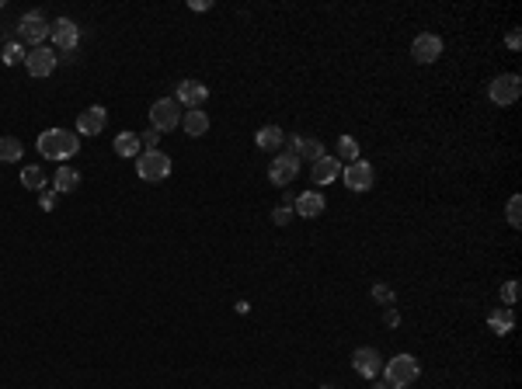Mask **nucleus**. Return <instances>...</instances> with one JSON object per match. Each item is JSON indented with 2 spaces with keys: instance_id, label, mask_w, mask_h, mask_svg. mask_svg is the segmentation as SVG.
<instances>
[{
  "instance_id": "obj_1",
  "label": "nucleus",
  "mask_w": 522,
  "mask_h": 389,
  "mask_svg": "<svg viewBox=\"0 0 522 389\" xmlns=\"http://www.w3.org/2000/svg\"><path fill=\"white\" fill-rule=\"evenodd\" d=\"M77 150H80V136L77 132H70V129H46L42 136H39V153L46 157V160H70V157H77Z\"/></svg>"
},
{
  "instance_id": "obj_2",
  "label": "nucleus",
  "mask_w": 522,
  "mask_h": 389,
  "mask_svg": "<svg viewBox=\"0 0 522 389\" xmlns=\"http://www.w3.org/2000/svg\"><path fill=\"white\" fill-rule=\"evenodd\" d=\"M383 376H387V383L394 389H404V386H411V383H418L421 365H418L414 355H397V358L383 362Z\"/></svg>"
},
{
  "instance_id": "obj_3",
  "label": "nucleus",
  "mask_w": 522,
  "mask_h": 389,
  "mask_svg": "<svg viewBox=\"0 0 522 389\" xmlns=\"http://www.w3.org/2000/svg\"><path fill=\"white\" fill-rule=\"evenodd\" d=\"M46 39H49V21H46V14H42V11L21 14V21H18V42H21V46L28 42L32 49H39Z\"/></svg>"
},
{
  "instance_id": "obj_4",
  "label": "nucleus",
  "mask_w": 522,
  "mask_h": 389,
  "mask_svg": "<svg viewBox=\"0 0 522 389\" xmlns=\"http://www.w3.org/2000/svg\"><path fill=\"white\" fill-rule=\"evenodd\" d=\"M181 115H185V108H181L174 98H157V101L150 105V125L164 136V132H171V129L181 125Z\"/></svg>"
},
{
  "instance_id": "obj_5",
  "label": "nucleus",
  "mask_w": 522,
  "mask_h": 389,
  "mask_svg": "<svg viewBox=\"0 0 522 389\" xmlns=\"http://www.w3.org/2000/svg\"><path fill=\"white\" fill-rule=\"evenodd\" d=\"M136 174H139L143 181H164V177L171 174V157L161 153V150H143V153L136 157Z\"/></svg>"
},
{
  "instance_id": "obj_6",
  "label": "nucleus",
  "mask_w": 522,
  "mask_h": 389,
  "mask_svg": "<svg viewBox=\"0 0 522 389\" xmlns=\"http://www.w3.org/2000/svg\"><path fill=\"white\" fill-rule=\"evenodd\" d=\"M487 94H491V101L495 105H516L522 94V80L516 77V73H502V77H495L491 84H487Z\"/></svg>"
},
{
  "instance_id": "obj_7",
  "label": "nucleus",
  "mask_w": 522,
  "mask_h": 389,
  "mask_svg": "<svg viewBox=\"0 0 522 389\" xmlns=\"http://www.w3.org/2000/svg\"><path fill=\"white\" fill-rule=\"evenodd\" d=\"M299 167H303V160L296 157V153H286V150H279V157L268 164V181L272 184H279V188H286L292 177L299 174Z\"/></svg>"
},
{
  "instance_id": "obj_8",
  "label": "nucleus",
  "mask_w": 522,
  "mask_h": 389,
  "mask_svg": "<svg viewBox=\"0 0 522 389\" xmlns=\"http://www.w3.org/2000/svg\"><path fill=\"white\" fill-rule=\"evenodd\" d=\"M342 177H345L348 191L362 195V191H369V188H373V177H376V174H373V164H369V160H362V157H359V160H352V164L342 170Z\"/></svg>"
},
{
  "instance_id": "obj_9",
  "label": "nucleus",
  "mask_w": 522,
  "mask_h": 389,
  "mask_svg": "<svg viewBox=\"0 0 522 389\" xmlns=\"http://www.w3.org/2000/svg\"><path fill=\"white\" fill-rule=\"evenodd\" d=\"M352 369L362 379H376V376H383V355L376 347H355L352 351Z\"/></svg>"
},
{
  "instance_id": "obj_10",
  "label": "nucleus",
  "mask_w": 522,
  "mask_h": 389,
  "mask_svg": "<svg viewBox=\"0 0 522 389\" xmlns=\"http://www.w3.org/2000/svg\"><path fill=\"white\" fill-rule=\"evenodd\" d=\"M49 39L56 42V49L73 53V49H77V42H80V28H77V21H73V18H56V21L49 25Z\"/></svg>"
},
{
  "instance_id": "obj_11",
  "label": "nucleus",
  "mask_w": 522,
  "mask_h": 389,
  "mask_svg": "<svg viewBox=\"0 0 522 389\" xmlns=\"http://www.w3.org/2000/svg\"><path fill=\"white\" fill-rule=\"evenodd\" d=\"M446 49V42L435 35V32H421L414 42H411V56H414V63H435L439 56Z\"/></svg>"
},
{
  "instance_id": "obj_12",
  "label": "nucleus",
  "mask_w": 522,
  "mask_h": 389,
  "mask_svg": "<svg viewBox=\"0 0 522 389\" xmlns=\"http://www.w3.org/2000/svg\"><path fill=\"white\" fill-rule=\"evenodd\" d=\"M174 101H178L185 111H188V108H202V105L209 101V87H206V84H199V80H181V84H178Z\"/></svg>"
},
{
  "instance_id": "obj_13",
  "label": "nucleus",
  "mask_w": 522,
  "mask_h": 389,
  "mask_svg": "<svg viewBox=\"0 0 522 389\" xmlns=\"http://www.w3.org/2000/svg\"><path fill=\"white\" fill-rule=\"evenodd\" d=\"M25 66H28V73H32V77H49V73L56 70V53H53L49 46L28 49V56H25Z\"/></svg>"
},
{
  "instance_id": "obj_14",
  "label": "nucleus",
  "mask_w": 522,
  "mask_h": 389,
  "mask_svg": "<svg viewBox=\"0 0 522 389\" xmlns=\"http://www.w3.org/2000/svg\"><path fill=\"white\" fill-rule=\"evenodd\" d=\"M105 118H108V111L101 108V105H91L87 111H80L77 115V136H98L101 129H105Z\"/></svg>"
},
{
  "instance_id": "obj_15",
  "label": "nucleus",
  "mask_w": 522,
  "mask_h": 389,
  "mask_svg": "<svg viewBox=\"0 0 522 389\" xmlns=\"http://www.w3.org/2000/svg\"><path fill=\"white\" fill-rule=\"evenodd\" d=\"M292 212L303 216V219H317V216L324 212V195H321V191H299V195L292 198Z\"/></svg>"
},
{
  "instance_id": "obj_16",
  "label": "nucleus",
  "mask_w": 522,
  "mask_h": 389,
  "mask_svg": "<svg viewBox=\"0 0 522 389\" xmlns=\"http://www.w3.org/2000/svg\"><path fill=\"white\" fill-rule=\"evenodd\" d=\"M342 160L338 157H321L317 164L310 167V177H313V184H331V181H338L342 177Z\"/></svg>"
},
{
  "instance_id": "obj_17",
  "label": "nucleus",
  "mask_w": 522,
  "mask_h": 389,
  "mask_svg": "<svg viewBox=\"0 0 522 389\" xmlns=\"http://www.w3.org/2000/svg\"><path fill=\"white\" fill-rule=\"evenodd\" d=\"M254 143H258L261 150H268V153H279V150L286 146V132H282L279 125H261L258 136H254Z\"/></svg>"
},
{
  "instance_id": "obj_18",
  "label": "nucleus",
  "mask_w": 522,
  "mask_h": 389,
  "mask_svg": "<svg viewBox=\"0 0 522 389\" xmlns=\"http://www.w3.org/2000/svg\"><path fill=\"white\" fill-rule=\"evenodd\" d=\"M181 125H185V132L195 139V136H206L209 132V115L202 108H188L185 115H181Z\"/></svg>"
},
{
  "instance_id": "obj_19",
  "label": "nucleus",
  "mask_w": 522,
  "mask_h": 389,
  "mask_svg": "<svg viewBox=\"0 0 522 389\" xmlns=\"http://www.w3.org/2000/svg\"><path fill=\"white\" fill-rule=\"evenodd\" d=\"M77 184H80V174L73 167H56V174H53V191L56 195H70Z\"/></svg>"
},
{
  "instance_id": "obj_20",
  "label": "nucleus",
  "mask_w": 522,
  "mask_h": 389,
  "mask_svg": "<svg viewBox=\"0 0 522 389\" xmlns=\"http://www.w3.org/2000/svg\"><path fill=\"white\" fill-rule=\"evenodd\" d=\"M116 153L118 157H139L143 153V139L136 132H118L116 136Z\"/></svg>"
},
{
  "instance_id": "obj_21",
  "label": "nucleus",
  "mask_w": 522,
  "mask_h": 389,
  "mask_svg": "<svg viewBox=\"0 0 522 389\" xmlns=\"http://www.w3.org/2000/svg\"><path fill=\"white\" fill-rule=\"evenodd\" d=\"M21 157H25L21 139H14V136H0V164H18Z\"/></svg>"
},
{
  "instance_id": "obj_22",
  "label": "nucleus",
  "mask_w": 522,
  "mask_h": 389,
  "mask_svg": "<svg viewBox=\"0 0 522 389\" xmlns=\"http://www.w3.org/2000/svg\"><path fill=\"white\" fill-rule=\"evenodd\" d=\"M512 324H516V317H512L509 306H502V310H495V313L487 317V327H491L495 333H509L512 331Z\"/></svg>"
},
{
  "instance_id": "obj_23",
  "label": "nucleus",
  "mask_w": 522,
  "mask_h": 389,
  "mask_svg": "<svg viewBox=\"0 0 522 389\" xmlns=\"http://www.w3.org/2000/svg\"><path fill=\"white\" fill-rule=\"evenodd\" d=\"M21 184H25V188H32V191H42V188H46V170H42V167H35V164L21 167Z\"/></svg>"
},
{
  "instance_id": "obj_24",
  "label": "nucleus",
  "mask_w": 522,
  "mask_h": 389,
  "mask_svg": "<svg viewBox=\"0 0 522 389\" xmlns=\"http://www.w3.org/2000/svg\"><path fill=\"white\" fill-rule=\"evenodd\" d=\"M338 160H345V164H352V160H359V139L355 136H342L338 139V153H335Z\"/></svg>"
},
{
  "instance_id": "obj_25",
  "label": "nucleus",
  "mask_w": 522,
  "mask_h": 389,
  "mask_svg": "<svg viewBox=\"0 0 522 389\" xmlns=\"http://www.w3.org/2000/svg\"><path fill=\"white\" fill-rule=\"evenodd\" d=\"M4 63H7V66H18V63H25V56H28V49H25V46H21V42H7V46H4Z\"/></svg>"
},
{
  "instance_id": "obj_26",
  "label": "nucleus",
  "mask_w": 522,
  "mask_h": 389,
  "mask_svg": "<svg viewBox=\"0 0 522 389\" xmlns=\"http://www.w3.org/2000/svg\"><path fill=\"white\" fill-rule=\"evenodd\" d=\"M505 219H509L512 229H519V226H522V198H519V195H512V198H509V205H505Z\"/></svg>"
},
{
  "instance_id": "obj_27",
  "label": "nucleus",
  "mask_w": 522,
  "mask_h": 389,
  "mask_svg": "<svg viewBox=\"0 0 522 389\" xmlns=\"http://www.w3.org/2000/svg\"><path fill=\"white\" fill-rule=\"evenodd\" d=\"M292 198H296V195H286L282 205H275V212H272V222H275V226H286V222L296 216V212H292Z\"/></svg>"
},
{
  "instance_id": "obj_28",
  "label": "nucleus",
  "mask_w": 522,
  "mask_h": 389,
  "mask_svg": "<svg viewBox=\"0 0 522 389\" xmlns=\"http://www.w3.org/2000/svg\"><path fill=\"white\" fill-rule=\"evenodd\" d=\"M373 299H376L380 306H394V299H397V292H394L390 285H383V281H380V285H373Z\"/></svg>"
},
{
  "instance_id": "obj_29",
  "label": "nucleus",
  "mask_w": 522,
  "mask_h": 389,
  "mask_svg": "<svg viewBox=\"0 0 522 389\" xmlns=\"http://www.w3.org/2000/svg\"><path fill=\"white\" fill-rule=\"evenodd\" d=\"M516 299H519V281H505V285H502V302L512 310V306H516Z\"/></svg>"
},
{
  "instance_id": "obj_30",
  "label": "nucleus",
  "mask_w": 522,
  "mask_h": 389,
  "mask_svg": "<svg viewBox=\"0 0 522 389\" xmlns=\"http://www.w3.org/2000/svg\"><path fill=\"white\" fill-rule=\"evenodd\" d=\"M139 139H143V150H157V146H161V132H157V129H150V132H143Z\"/></svg>"
},
{
  "instance_id": "obj_31",
  "label": "nucleus",
  "mask_w": 522,
  "mask_h": 389,
  "mask_svg": "<svg viewBox=\"0 0 522 389\" xmlns=\"http://www.w3.org/2000/svg\"><path fill=\"white\" fill-rule=\"evenodd\" d=\"M39 205H42V212H53V209H56V191H53V188H49V191L42 188V198H39Z\"/></svg>"
},
{
  "instance_id": "obj_32",
  "label": "nucleus",
  "mask_w": 522,
  "mask_h": 389,
  "mask_svg": "<svg viewBox=\"0 0 522 389\" xmlns=\"http://www.w3.org/2000/svg\"><path fill=\"white\" fill-rule=\"evenodd\" d=\"M383 324H387V327H397V324H401V313H397L394 306H387V313H383Z\"/></svg>"
},
{
  "instance_id": "obj_33",
  "label": "nucleus",
  "mask_w": 522,
  "mask_h": 389,
  "mask_svg": "<svg viewBox=\"0 0 522 389\" xmlns=\"http://www.w3.org/2000/svg\"><path fill=\"white\" fill-rule=\"evenodd\" d=\"M505 46H509L512 53L519 49V46H522V35H519V28H512V32H509V39H505Z\"/></svg>"
},
{
  "instance_id": "obj_34",
  "label": "nucleus",
  "mask_w": 522,
  "mask_h": 389,
  "mask_svg": "<svg viewBox=\"0 0 522 389\" xmlns=\"http://www.w3.org/2000/svg\"><path fill=\"white\" fill-rule=\"evenodd\" d=\"M188 7H192V11H209L213 4H209V0H188Z\"/></svg>"
},
{
  "instance_id": "obj_35",
  "label": "nucleus",
  "mask_w": 522,
  "mask_h": 389,
  "mask_svg": "<svg viewBox=\"0 0 522 389\" xmlns=\"http://www.w3.org/2000/svg\"><path fill=\"white\" fill-rule=\"evenodd\" d=\"M373 389H394V386H390V383H376Z\"/></svg>"
},
{
  "instance_id": "obj_36",
  "label": "nucleus",
  "mask_w": 522,
  "mask_h": 389,
  "mask_svg": "<svg viewBox=\"0 0 522 389\" xmlns=\"http://www.w3.org/2000/svg\"><path fill=\"white\" fill-rule=\"evenodd\" d=\"M321 389H338V386H331V383H328V386H321Z\"/></svg>"
}]
</instances>
